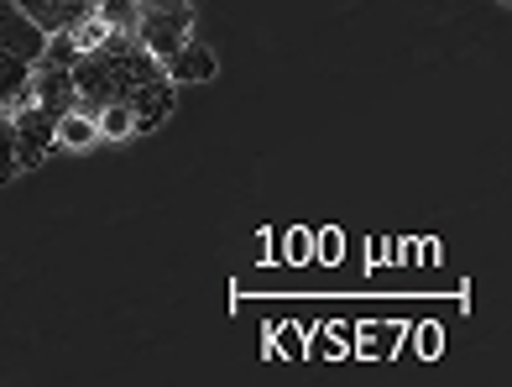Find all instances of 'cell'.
<instances>
[{
	"mask_svg": "<svg viewBox=\"0 0 512 387\" xmlns=\"http://www.w3.org/2000/svg\"><path fill=\"white\" fill-rule=\"evenodd\" d=\"M194 21H199L194 0H142L131 37L142 42V48H147L157 63H168V58L183 48V42L194 37Z\"/></svg>",
	"mask_w": 512,
	"mask_h": 387,
	"instance_id": "1",
	"label": "cell"
},
{
	"mask_svg": "<svg viewBox=\"0 0 512 387\" xmlns=\"http://www.w3.org/2000/svg\"><path fill=\"white\" fill-rule=\"evenodd\" d=\"M53 147H58V116L42 110L37 100H21L16 105V163L37 168V163H48Z\"/></svg>",
	"mask_w": 512,
	"mask_h": 387,
	"instance_id": "2",
	"label": "cell"
},
{
	"mask_svg": "<svg viewBox=\"0 0 512 387\" xmlns=\"http://www.w3.org/2000/svg\"><path fill=\"white\" fill-rule=\"evenodd\" d=\"M42 42H48V32H42L37 21L16 6V0H0V48L16 53V58H27V63H37Z\"/></svg>",
	"mask_w": 512,
	"mask_h": 387,
	"instance_id": "3",
	"label": "cell"
},
{
	"mask_svg": "<svg viewBox=\"0 0 512 387\" xmlns=\"http://www.w3.org/2000/svg\"><path fill=\"white\" fill-rule=\"evenodd\" d=\"M42 110H53V116H63V110H74L79 95H74V68H42L32 63V95Z\"/></svg>",
	"mask_w": 512,
	"mask_h": 387,
	"instance_id": "4",
	"label": "cell"
},
{
	"mask_svg": "<svg viewBox=\"0 0 512 387\" xmlns=\"http://www.w3.org/2000/svg\"><path fill=\"white\" fill-rule=\"evenodd\" d=\"M162 74H168L173 84H204V79H215V53H209L199 37H189L168 63H162Z\"/></svg>",
	"mask_w": 512,
	"mask_h": 387,
	"instance_id": "5",
	"label": "cell"
},
{
	"mask_svg": "<svg viewBox=\"0 0 512 387\" xmlns=\"http://www.w3.org/2000/svg\"><path fill=\"white\" fill-rule=\"evenodd\" d=\"M100 142V121L95 116H89V110H63V116H58V147H68V152H89V147H95Z\"/></svg>",
	"mask_w": 512,
	"mask_h": 387,
	"instance_id": "6",
	"label": "cell"
},
{
	"mask_svg": "<svg viewBox=\"0 0 512 387\" xmlns=\"http://www.w3.org/2000/svg\"><path fill=\"white\" fill-rule=\"evenodd\" d=\"M27 95H32V63L0 48V105H11V110H16Z\"/></svg>",
	"mask_w": 512,
	"mask_h": 387,
	"instance_id": "7",
	"label": "cell"
},
{
	"mask_svg": "<svg viewBox=\"0 0 512 387\" xmlns=\"http://www.w3.org/2000/svg\"><path fill=\"white\" fill-rule=\"evenodd\" d=\"M100 142H126V136H136V116H131V105L126 100H115L100 110Z\"/></svg>",
	"mask_w": 512,
	"mask_h": 387,
	"instance_id": "8",
	"label": "cell"
},
{
	"mask_svg": "<svg viewBox=\"0 0 512 387\" xmlns=\"http://www.w3.org/2000/svg\"><path fill=\"white\" fill-rule=\"evenodd\" d=\"M16 173H21V163H16V110L0 105V184H11Z\"/></svg>",
	"mask_w": 512,
	"mask_h": 387,
	"instance_id": "9",
	"label": "cell"
},
{
	"mask_svg": "<svg viewBox=\"0 0 512 387\" xmlns=\"http://www.w3.org/2000/svg\"><path fill=\"white\" fill-rule=\"evenodd\" d=\"M136 11H142V0H95V16H105L110 27H121V32L136 27Z\"/></svg>",
	"mask_w": 512,
	"mask_h": 387,
	"instance_id": "10",
	"label": "cell"
},
{
	"mask_svg": "<svg viewBox=\"0 0 512 387\" xmlns=\"http://www.w3.org/2000/svg\"><path fill=\"white\" fill-rule=\"evenodd\" d=\"M110 32H115V27H110L105 16H84V21H79V27L68 32V37H74V48H79V53H89V48H100V42H105Z\"/></svg>",
	"mask_w": 512,
	"mask_h": 387,
	"instance_id": "11",
	"label": "cell"
},
{
	"mask_svg": "<svg viewBox=\"0 0 512 387\" xmlns=\"http://www.w3.org/2000/svg\"><path fill=\"white\" fill-rule=\"evenodd\" d=\"M502 6H512V0H502Z\"/></svg>",
	"mask_w": 512,
	"mask_h": 387,
	"instance_id": "12",
	"label": "cell"
}]
</instances>
